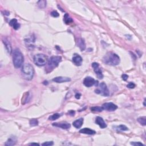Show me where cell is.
<instances>
[{
  "mask_svg": "<svg viewBox=\"0 0 146 146\" xmlns=\"http://www.w3.org/2000/svg\"><path fill=\"white\" fill-rule=\"evenodd\" d=\"M103 61L107 65L116 66L120 63V58L116 54L109 52L104 56L103 58Z\"/></svg>",
  "mask_w": 146,
  "mask_h": 146,
  "instance_id": "obj_1",
  "label": "cell"
},
{
  "mask_svg": "<svg viewBox=\"0 0 146 146\" xmlns=\"http://www.w3.org/2000/svg\"><path fill=\"white\" fill-rule=\"evenodd\" d=\"M22 74L24 79L30 80L33 79L34 75V69L30 64H24L22 67Z\"/></svg>",
  "mask_w": 146,
  "mask_h": 146,
  "instance_id": "obj_2",
  "label": "cell"
},
{
  "mask_svg": "<svg viewBox=\"0 0 146 146\" xmlns=\"http://www.w3.org/2000/svg\"><path fill=\"white\" fill-rule=\"evenodd\" d=\"M24 61V57L18 49H15L13 54V62L15 68L21 67Z\"/></svg>",
  "mask_w": 146,
  "mask_h": 146,
  "instance_id": "obj_3",
  "label": "cell"
},
{
  "mask_svg": "<svg viewBox=\"0 0 146 146\" xmlns=\"http://www.w3.org/2000/svg\"><path fill=\"white\" fill-rule=\"evenodd\" d=\"M48 61V57L43 54H38L34 57V62L38 66H45Z\"/></svg>",
  "mask_w": 146,
  "mask_h": 146,
  "instance_id": "obj_4",
  "label": "cell"
},
{
  "mask_svg": "<svg viewBox=\"0 0 146 146\" xmlns=\"http://www.w3.org/2000/svg\"><path fill=\"white\" fill-rule=\"evenodd\" d=\"M62 58L60 56H53L48 61V69L51 71L58 66L59 62H61Z\"/></svg>",
  "mask_w": 146,
  "mask_h": 146,
  "instance_id": "obj_5",
  "label": "cell"
},
{
  "mask_svg": "<svg viewBox=\"0 0 146 146\" xmlns=\"http://www.w3.org/2000/svg\"><path fill=\"white\" fill-rule=\"evenodd\" d=\"M95 93L100 94L103 96H109L110 94L109 90L107 88V85L104 82L100 83L99 85L98 89L95 90Z\"/></svg>",
  "mask_w": 146,
  "mask_h": 146,
  "instance_id": "obj_6",
  "label": "cell"
},
{
  "mask_svg": "<svg viewBox=\"0 0 146 146\" xmlns=\"http://www.w3.org/2000/svg\"><path fill=\"white\" fill-rule=\"evenodd\" d=\"M84 84L85 86L87 87H90L95 85V86H98V82L94 79L93 78L90 77H87L85 78L84 80Z\"/></svg>",
  "mask_w": 146,
  "mask_h": 146,
  "instance_id": "obj_7",
  "label": "cell"
},
{
  "mask_svg": "<svg viewBox=\"0 0 146 146\" xmlns=\"http://www.w3.org/2000/svg\"><path fill=\"white\" fill-rule=\"evenodd\" d=\"M92 67H93L94 72H95V74L97 75V77L99 79H102L103 78V75L102 74V70L100 69L99 67V65L98 63L96 62H94L92 64Z\"/></svg>",
  "mask_w": 146,
  "mask_h": 146,
  "instance_id": "obj_8",
  "label": "cell"
},
{
  "mask_svg": "<svg viewBox=\"0 0 146 146\" xmlns=\"http://www.w3.org/2000/svg\"><path fill=\"white\" fill-rule=\"evenodd\" d=\"M103 110H107L108 111H114L118 109V106L114 103L111 102L109 103H105L102 105Z\"/></svg>",
  "mask_w": 146,
  "mask_h": 146,
  "instance_id": "obj_9",
  "label": "cell"
},
{
  "mask_svg": "<svg viewBox=\"0 0 146 146\" xmlns=\"http://www.w3.org/2000/svg\"><path fill=\"white\" fill-rule=\"evenodd\" d=\"M72 60H73L74 64L77 65V66H80L83 62L82 58L79 54H74Z\"/></svg>",
  "mask_w": 146,
  "mask_h": 146,
  "instance_id": "obj_10",
  "label": "cell"
},
{
  "mask_svg": "<svg viewBox=\"0 0 146 146\" xmlns=\"http://www.w3.org/2000/svg\"><path fill=\"white\" fill-rule=\"evenodd\" d=\"M53 126L60 127L62 129H68L70 128L71 125L70 123L67 122H62V123H53Z\"/></svg>",
  "mask_w": 146,
  "mask_h": 146,
  "instance_id": "obj_11",
  "label": "cell"
},
{
  "mask_svg": "<svg viewBox=\"0 0 146 146\" xmlns=\"http://www.w3.org/2000/svg\"><path fill=\"white\" fill-rule=\"evenodd\" d=\"M95 123L96 124L99 126L101 129H105V128L107 127L106 123L105 122V121L103 119V118L100 117V116H98V117L96 118Z\"/></svg>",
  "mask_w": 146,
  "mask_h": 146,
  "instance_id": "obj_12",
  "label": "cell"
},
{
  "mask_svg": "<svg viewBox=\"0 0 146 146\" xmlns=\"http://www.w3.org/2000/svg\"><path fill=\"white\" fill-rule=\"evenodd\" d=\"M71 80V79L68 77H55L53 79V81L56 83H64L70 82Z\"/></svg>",
  "mask_w": 146,
  "mask_h": 146,
  "instance_id": "obj_13",
  "label": "cell"
},
{
  "mask_svg": "<svg viewBox=\"0 0 146 146\" xmlns=\"http://www.w3.org/2000/svg\"><path fill=\"white\" fill-rule=\"evenodd\" d=\"M3 43L4 44L5 46V48L6 49V50H7L8 53H9L10 54H11L12 53V46H11V44L10 43V42L8 41V40L6 39V38H4L3 40Z\"/></svg>",
  "mask_w": 146,
  "mask_h": 146,
  "instance_id": "obj_14",
  "label": "cell"
},
{
  "mask_svg": "<svg viewBox=\"0 0 146 146\" xmlns=\"http://www.w3.org/2000/svg\"><path fill=\"white\" fill-rule=\"evenodd\" d=\"M17 143V138L15 136H12L10 138L8 139V140L5 143V145L8 146H11V145H14Z\"/></svg>",
  "mask_w": 146,
  "mask_h": 146,
  "instance_id": "obj_15",
  "label": "cell"
},
{
  "mask_svg": "<svg viewBox=\"0 0 146 146\" xmlns=\"http://www.w3.org/2000/svg\"><path fill=\"white\" fill-rule=\"evenodd\" d=\"M79 132L81 134H87V135H94L96 134V132L91 129H90L89 128H85L80 130L79 131Z\"/></svg>",
  "mask_w": 146,
  "mask_h": 146,
  "instance_id": "obj_16",
  "label": "cell"
},
{
  "mask_svg": "<svg viewBox=\"0 0 146 146\" xmlns=\"http://www.w3.org/2000/svg\"><path fill=\"white\" fill-rule=\"evenodd\" d=\"M83 123H84V118H80L79 119L75 120L73 123V125L76 129H79L83 125Z\"/></svg>",
  "mask_w": 146,
  "mask_h": 146,
  "instance_id": "obj_17",
  "label": "cell"
},
{
  "mask_svg": "<svg viewBox=\"0 0 146 146\" xmlns=\"http://www.w3.org/2000/svg\"><path fill=\"white\" fill-rule=\"evenodd\" d=\"M34 42H35V38L34 37L28 38L25 39V43L26 45V46L28 47V48H29V47L32 48V46L33 47Z\"/></svg>",
  "mask_w": 146,
  "mask_h": 146,
  "instance_id": "obj_18",
  "label": "cell"
},
{
  "mask_svg": "<svg viewBox=\"0 0 146 146\" xmlns=\"http://www.w3.org/2000/svg\"><path fill=\"white\" fill-rule=\"evenodd\" d=\"M10 25L12 26L15 30H18L20 28V24L18 22L17 20L16 19H13L10 21Z\"/></svg>",
  "mask_w": 146,
  "mask_h": 146,
  "instance_id": "obj_19",
  "label": "cell"
},
{
  "mask_svg": "<svg viewBox=\"0 0 146 146\" xmlns=\"http://www.w3.org/2000/svg\"><path fill=\"white\" fill-rule=\"evenodd\" d=\"M77 46L80 48V50L84 51L85 48H86V45H85V42L84 39L82 38H79L77 40Z\"/></svg>",
  "mask_w": 146,
  "mask_h": 146,
  "instance_id": "obj_20",
  "label": "cell"
},
{
  "mask_svg": "<svg viewBox=\"0 0 146 146\" xmlns=\"http://www.w3.org/2000/svg\"><path fill=\"white\" fill-rule=\"evenodd\" d=\"M64 20L65 22V24H67V25H69V24H71L73 22V19H72L69 16V14H67V13H66V14H65Z\"/></svg>",
  "mask_w": 146,
  "mask_h": 146,
  "instance_id": "obj_21",
  "label": "cell"
},
{
  "mask_svg": "<svg viewBox=\"0 0 146 146\" xmlns=\"http://www.w3.org/2000/svg\"><path fill=\"white\" fill-rule=\"evenodd\" d=\"M60 116V115L59 114L55 113V114H54L53 115L49 116V119L50 120H57V119L59 118Z\"/></svg>",
  "mask_w": 146,
  "mask_h": 146,
  "instance_id": "obj_22",
  "label": "cell"
},
{
  "mask_svg": "<svg viewBox=\"0 0 146 146\" xmlns=\"http://www.w3.org/2000/svg\"><path fill=\"white\" fill-rule=\"evenodd\" d=\"M38 5L40 8H45L46 6V1H39L37 3Z\"/></svg>",
  "mask_w": 146,
  "mask_h": 146,
  "instance_id": "obj_23",
  "label": "cell"
},
{
  "mask_svg": "<svg viewBox=\"0 0 146 146\" xmlns=\"http://www.w3.org/2000/svg\"><path fill=\"white\" fill-rule=\"evenodd\" d=\"M91 110L92 111H94V112H101L103 110V108L102 107H98V106H96V107H93L91 108Z\"/></svg>",
  "mask_w": 146,
  "mask_h": 146,
  "instance_id": "obj_24",
  "label": "cell"
},
{
  "mask_svg": "<svg viewBox=\"0 0 146 146\" xmlns=\"http://www.w3.org/2000/svg\"><path fill=\"white\" fill-rule=\"evenodd\" d=\"M138 121L140 124H141L142 126H145L146 122H145V116H144V117L139 118L138 119Z\"/></svg>",
  "mask_w": 146,
  "mask_h": 146,
  "instance_id": "obj_25",
  "label": "cell"
},
{
  "mask_svg": "<svg viewBox=\"0 0 146 146\" xmlns=\"http://www.w3.org/2000/svg\"><path fill=\"white\" fill-rule=\"evenodd\" d=\"M38 124V121L37 119H32L30 120V125L31 126H36Z\"/></svg>",
  "mask_w": 146,
  "mask_h": 146,
  "instance_id": "obj_26",
  "label": "cell"
},
{
  "mask_svg": "<svg viewBox=\"0 0 146 146\" xmlns=\"http://www.w3.org/2000/svg\"><path fill=\"white\" fill-rule=\"evenodd\" d=\"M118 129L121 130V131H127V130H129V129L124 125H120L118 127Z\"/></svg>",
  "mask_w": 146,
  "mask_h": 146,
  "instance_id": "obj_27",
  "label": "cell"
},
{
  "mask_svg": "<svg viewBox=\"0 0 146 146\" xmlns=\"http://www.w3.org/2000/svg\"><path fill=\"white\" fill-rule=\"evenodd\" d=\"M51 15L53 17H59V14L57 12V11L54 10L51 13Z\"/></svg>",
  "mask_w": 146,
  "mask_h": 146,
  "instance_id": "obj_28",
  "label": "cell"
},
{
  "mask_svg": "<svg viewBox=\"0 0 146 146\" xmlns=\"http://www.w3.org/2000/svg\"><path fill=\"white\" fill-rule=\"evenodd\" d=\"M127 87L129 89H134L135 87V85L132 82H130L129 84L127 85Z\"/></svg>",
  "mask_w": 146,
  "mask_h": 146,
  "instance_id": "obj_29",
  "label": "cell"
},
{
  "mask_svg": "<svg viewBox=\"0 0 146 146\" xmlns=\"http://www.w3.org/2000/svg\"><path fill=\"white\" fill-rule=\"evenodd\" d=\"M54 144V143L53 141H46V142H45L43 144H42V145H46V146H48V145H53Z\"/></svg>",
  "mask_w": 146,
  "mask_h": 146,
  "instance_id": "obj_30",
  "label": "cell"
},
{
  "mask_svg": "<svg viewBox=\"0 0 146 146\" xmlns=\"http://www.w3.org/2000/svg\"><path fill=\"white\" fill-rule=\"evenodd\" d=\"M131 144L133 145H144L143 144L140 142H131Z\"/></svg>",
  "mask_w": 146,
  "mask_h": 146,
  "instance_id": "obj_31",
  "label": "cell"
},
{
  "mask_svg": "<svg viewBox=\"0 0 146 146\" xmlns=\"http://www.w3.org/2000/svg\"><path fill=\"white\" fill-rule=\"evenodd\" d=\"M122 78L123 80H127L128 78H129V75L127 74H123L122 75Z\"/></svg>",
  "mask_w": 146,
  "mask_h": 146,
  "instance_id": "obj_32",
  "label": "cell"
},
{
  "mask_svg": "<svg viewBox=\"0 0 146 146\" xmlns=\"http://www.w3.org/2000/svg\"><path fill=\"white\" fill-rule=\"evenodd\" d=\"M69 114L70 115L74 116V114H75V111H70L69 112Z\"/></svg>",
  "mask_w": 146,
  "mask_h": 146,
  "instance_id": "obj_33",
  "label": "cell"
},
{
  "mask_svg": "<svg viewBox=\"0 0 146 146\" xmlns=\"http://www.w3.org/2000/svg\"><path fill=\"white\" fill-rule=\"evenodd\" d=\"M80 96H81V94H79V93H78V94H76V95H75V98L76 99H80Z\"/></svg>",
  "mask_w": 146,
  "mask_h": 146,
  "instance_id": "obj_34",
  "label": "cell"
},
{
  "mask_svg": "<svg viewBox=\"0 0 146 146\" xmlns=\"http://www.w3.org/2000/svg\"><path fill=\"white\" fill-rule=\"evenodd\" d=\"M29 145H39V144H38V143H30V144H29Z\"/></svg>",
  "mask_w": 146,
  "mask_h": 146,
  "instance_id": "obj_35",
  "label": "cell"
}]
</instances>
